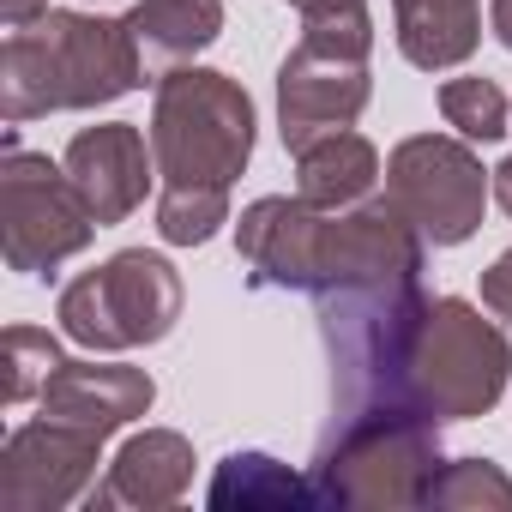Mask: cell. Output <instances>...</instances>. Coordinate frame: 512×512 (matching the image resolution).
<instances>
[{
  "label": "cell",
  "mask_w": 512,
  "mask_h": 512,
  "mask_svg": "<svg viewBox=\"0 0 512 512\" xmlns=\"http://www.w3.org/2000/svg\"><path fill=\"white\" fill-rule=\"evenodd\" d=\"M241 266L260 290H362L422 272V229L392 199L314 211L308 199H253L235 223Z\"/></svg>",
  "instance_id": "cell-1"
},
{
  "label": "cell",
  "mask_w": 512,
  "mask_h": 512,
  "mask_svg": "<svg viewBox=\"0 0 512 512\" xmlns=\"http://www.w3.org/2000/svg\"><path fill=\"white\" fill-rule=\"evenodd\" d=\"M145 79L127 19L43 13L0 49V115L13 127L49 109H103Z\"/></svg>",
  "instance_id": "cell-2"
},
{
  "label": "cell",
  "mask_w": 512,
  "mask_h": 512,
  "mask_svg": "<svg viewBox=\"0 0 512 512\" xmlns=\"http://www.w3.org/2000/svg\"><path fill=\"white\" fill-rule=\"evenodd\" d=\"M440 422L410 404H374L320 440L314 494L320 506H422L428 476L440 470Z\"/></svg>",
  "instance_id": "cell-3"
},
{
  "label": "cell",
  "mask_w": 512,
  "mask_h": 512,
  "mask_svg": "<svg viewBox=\"0 0 512 512\" xmlns=\"http://www.w3.org/2000/svg\"><path fill=\"white\" fill-rule=\"evenodd\" d=\"M151 157L163 187H229L253 157V103L235 79L175 67L157 79Z\"/></svg>",
  "instance_id": "cell-4"
},
{
  "label": "cell",
  "mask_w": 512,
  "mask_h": 512,
  "mask_svg": "<svg viewBox=\"0 0 512 512\" xmlns=\"http://www.w3.org/2000/svg\"><path fill=\"white\" fill-rule=\"evenodd\" d=\"M61 332L85 350H139L175 332L181 320V278L169 260L145 247H127L97 272L61 290Z\"/></svg>",
  "instance_id": "cell-5"
},
{
  "label": "cell",
  "mask_w": 512,
  "mask_h": 512,
  "mask_svg": "<svg viewBox=\"0 0 512 512\" xmlns=\"http://www.w3.org/2000/svg\"><path fill=\"white\" fill-rule=\"evenodd\" d=\"M97 229L103 223L91 217L67 163H49L43 151H25L19 133H7V163H0V247H7V266L25 278H49L61 260L91 247Z\"/></svg>",
  "instance_id": "cell-6"
},
{
  "label": "cell",
  "mask_w": 512,
  "mask_h": 512,
  "mask_svg": "<svg viewBox=\"0 0 512 512\" xmlns=\"http://www.w3.org/2000/svg\"><path fill=\"white\" fill-rule=\"evenodd\" d=\"M506 338L458 296L428 302V320L416 332V356H410V404L434 422H464L482 416L500 386H506Z\"/></svg>",
  "instance_id": "cell-7"
},
{
  "label": "cell",
  "mask_w": 512,
  "mask_h": 512,
  "mask_svg": "<svg viewBox=\"0 0 512 512\" xmlns=\"http://www.w3.org/2000/svg\"><path fill=\"white\" fill-rule=\"evenodd\" d=\"M368 49H374L368 19L302 31V43L284 55V73H278V121L290 151H308L314 139L344 133L368 109Z\"/></svg>",
  "instance_id": "cell-8"
},
{
  "label": "cell",
  "mask_w": 512,
  "mask_h": 512,
  "mask_svg": "<svg viewBox=\"0 0 512 512\" xmlns=\"http://www.w3.org/2000/svg\"><path fill=\"white\" fill-rule=\"evenodd\" d=\"M494 187L482 181V163L470 157L464 139H440V133H416L392 151L386 163V199L422 229V241L434 247H458L476 235L482 223V199Z\"/></svg>",
  "instance_id": "cell-9"
},
{
  "label": "cell",
  "mask_w": 512,
  "mask_h": 512,
  "mask_svg": "<svg viewBox=\"0 0 512 512\" xmlns=\"http://www.w3.org/2000/svg\"><path fill=\"white\" fill-rule=\"evenodd\" d=\"M97 458H103V434L91 428L55 416L13 428L7 452H0V512H49L91 494Z\"/></svg>",
  "instance_id": "cell-10"
},
{
  "label": "cell",
  "mask_w": 512,
  "mask_h": 512,
  "mask_svg": "<svg viewBox=\"0 0 512 512\" xmlns=\"http://www.w3.org/2000/svg\"><path fill=\"white\" fill-rule=\"evenodd\" d=\"M61 163H67L73 187L85 193L91 217L109 229V223H121V217H133L145 205V187H151V163L157 157H145V133L139 127L109 121V127L73 133V145H67Z\"/></svg>",
  "instance_id": "cell-11"
},
{
  "label": "cell",
  "mask_w": 512,
  "mask_h": 512,
  "mask_svg": "<svg viewBox=\"0 0 512 512\" xmlns=\"http://www.w3.org/2000/svg\"><path fill=\"white\" fill-rule=\"evenodd\" d=\"M157 398L151 374L145 368H121V362H61L49 374V386L37 392L43 416L55 422H73V428H91V434H115L127 428L133 416H145Z\"/></svg>",
  "instance_id": "cell-12"
},
{
  "label": "cell",
  "mask_w": 512,
  "mask_h": 512,
  "mask_svg": "<svg viewBox=\"0 0 512 512\" xmlns=\"http://www.w3.org/2000/svg\"><path fill=\"white\" fill-rule=\"evenodd\" d=\"M187 482H193V446L175 428H145L115 452L109 476L91 482L85 500L91 506H175Z\"/></svg>",
  "instance_id": "cell-13"
},
{
  "label": "cell",
  "mask_w": 512,
  "mask_h": 512,
  "mask_svg": "<svg viewBox=\"0 0 512 512\" xmlns=\"http://www.w3.org/2000/svg\"><path fill=\"white\" fill-rule=\"evenodd\" d=\"M127 31L139 43L145 73H175L223 31V0H133Z\"/></svg>",
  "instance_id": "cell-14"
},
{
  "label": "cell",
  "mask_w": 512,
  "mask_h": 512,
  "mask_svg": "<svg viewBox=\"0 0 512 512\" xmlns=\"http://www.w3.org/2000/svg\"><path fill=\"white\" fill-rule=\"evenodd\" d=\"M374 181H380V151L350 127L296 151V199H308L314 211H350L374 199Z\"/></svg>",
  "instance_id": "cell-15"
},
{
  "label": "cell",
  "mask_w": 512,
  "mask_h": 512,
  "mask_svg": "<svg viewBox=\"0 0 512 512\" xmlns=\"http://www.w3.org/2000/svg\"><path fill=\"white\" fill-rule=\"evenodd\" d=\"M392 25H398L404 61L422 73H440L470 61L482 37V0H392Z\"/></svg>",
  "instance_id": "cell-16"
},
{
  "label": "cell",
  "mask_w": 512,
  "mask_h": 512,
  "mask_svg": "<svg viewBox=\"0 0 512 512\" xmlns=\"http://www.w3.org/2000/svg\"><path fill=\"white\" fill-rule=\"evenodd\" d=\"M205 500L211 506H320L314 482L290 476V464H278L266 452H235V458H223Z\"/></svg>",
  "instance_id": "cell-17"
},
{
  "label": "cell",
  "mask_w": 512,
  "mask_h": 512,
  "mask_svg": "<svg viewBox=\"0 0 512 512\" xmlns=\"http://www.w3.org/2000/svg\"><path fill=\"white\" fill-rule=\"evenodd\" d=\"M229 223V187H163L157 193V235L169 247H199Z\"/></svg>",
  "instance_id": "cell-18"
},
{
  "label": "cell",
  "mask_w": 512,
  "mask_h": 512,
  "mask_svg": "<svg viewBox=\"0 0 512 512\" xmlns=\"http://www.w3.org/2000/svg\"><path fill=\"white\" fill-rule=\"evenodd\" d=\"M422 506H500V512H512V482L488 458H440Z\"/></svg>",
  "instance_id": "cell-19"
},
{
  "label": "cell",
  "mask_w": 512,
  "mask_h": 512,
  "mask_svg": "<svg viewBox=\"0 0 512 512\" xmlns=\"http://www.w3.org/2000/svg\"><path fill=\"white\" fill-rule=\"evenodd\" d=\"M440 115L470 145H494L506 133V97H500L494 79H446L440 85Z\"/></svg>",
  "instance_id": "cell-20"
},
{
  "label": "cell",
  "mask_w": 512,
  "mask_h": 512,
  "mask_svg": "<svg viewBox=\"0 0 512 512\" xmlns=\"http://www.w3.org/2000/svg\"><path fill=\"white\" fill-rule=\"evenodd\" d=\"M55 368H61V350H55L49 332H37V326H7V404H13V410L31 404V398L49 386Z\"/></svg>",
  "instance_id": "cell-21"
},
{
  "label": "cell",
  "mask_w": 512,
  "mask_h": 512,
  "mask_svg": "<svg viewBox=\"0 0 512 512\" xmlns=\"http://www.w3.org/2000/svg\"><path fill=\"white\" fill-rule=\"evenodd\" d=\"M482 308H488L494 320H506V332H512V247L482 272Z\"/></svg>",
  "instance_id": "cell-22"
},
{
  "label": "cell",
  "mask_w": 512,
  "mask_h": 512,
  "mask_svg": "<svg viewBox=\"0 0 512 512\" xmlns=\"http://www.w3.org/2000/svg\"><path fill=\"white\" fill-rule=\"evenodd\" d=\"M302 13V25H344V19H368V0H290Z\"/></svg>",
  "instance_id": "cell-23"
},
{
  "label": "cell",
  "mask_w": 512,
  "mask_h": 512,
  "mask_svg": "<svg viewBox=\"0 0 512 512\" xmlns=\"http://www.w3.org/2000/svg\"><path fill=\"white\" fill-rule=\"evenodd\" d=\"M49 13V0H0V19H7V31H25Z\"/></svg>",
  "instance_id": "cell-24"
},
{
  "label": "cell",
  "mask_w": 512,
  "mask_h": 512,
  "mask_svg": "<svg viewBox=\"0 0 512 512\" xmlns=\"http://www.w3.org/2000/svg\"><path fill=\"white\" fill-rule=\"evenodd\" d=\"M488 25H494L500 49H512V0H494V7H488Z\"/></svg>",
  "instance_id": "cell-25"
},
{
  "label": "cell",
  "mask_w": 512,
  "mask_h": 512,
  "mask_svg": "<svg viewBox=\"0 0 512 512\" xmlns=\"http://www.w3.org/2000/svg\"><path fill=\"white\" fill-rule=\"evenodd\" d=\"M488 187H494V199H500V211L512 217V157H506V163L494 169V181H488Z\"/></svg>",
  "instance_id": "cell-26"
}]
</instances>
